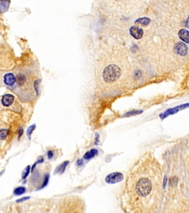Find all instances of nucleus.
Here are the masks:
<instances>
[{"label": "nucleus", "instance_id": "f257e3e1", "mask_svg": "<svg viewBox=\"0 0 189 213\" xmlns=\"http://www.w3.org/2000/svg\"><path fill=\"white\" fill-rule=\"evenodd\" d=\"M160 178L144 172H135L126 184V202L132 213H153Z\"/></svg>", "mask_w": 189, "mask_h": 213}, {"label": "nucleus", "instance_id": "f03ea898", "mask_svg": "<svg viewBox=\"0 0 189 213\" xmlns=\"http://www.w3.org/2000/svg\"><path fill=\"white\" fill-rule=\"evenodd\" d=\"M121 70L115 64H110L105 67L103 72V79L107 83H112L120 78Z\"/></svg>", "mask_w": 189, "mask_h": 213}, {"label": "nucleus", "instance_id": "7ed1b4c3", "mask_svg": "<svg viewBox=\"0 0 189 213\" xmlns=\"http://www.w3.org/2000/svg\"><path fill=\"white\" fill-rule=\"evenodd\" d=\"M123 180V175L118 172L110 173L105 178V181L107 184H115L116 183L120 182Z\"/></svg>", "mask_w": 189, "mask_h": 213}, {"label": "nucleus", "instance_id": "20e7f679", "mask_svg": "<svg viewBox=\"0 0 189 213\" xmlns=\"http://www.w3.org/2000/svg\"><path fill=\"white\" fill-rule=\"evenodd\" d=\"M189 107V103L184 104V105H180V106H177V107H174V108L169 109V110H166V111L164 112V113L160 114V117L162 118V119H163V118H166V117L168 116V115H173V114L177 113L180 110H182V109H184V108H186V107Z\"/></svg>", "mask_w": 189, "mask_h": 213}, {"label": "nucleus", "instance_id": "39448f33", "mask_svg": "<svg viewBox=\"0 0 189 213\" xmlns=\"http://www.w3.org/2000/svg\"><path fill=\"white\" fill-rule=\"evenodd\" d=\"M175 50L176 53H177L178 55H180V56H185L187 53H188V46L185 44V43L181 42H177V44H175Z\"/></svg>", "mask_w": 189, "mask_h": 213}, {"label": "nucleus", "instance_id": "423d86ee", "mask_svg": "<svg viewBox=\"0 0 189 213\" xmlns=\"http://www.w3.org/2000/svg\"><path fill=\"white\" fill-rule=\"evenodd\" d=\"M129 33H130L131 36L135 39H141L143 35V31L142 28L137 27V26H132L130 27L129 30Z\"/></svg>", "mask_w": 189, "mask_h": 213}, {"label": "nucleus", "instance_id": "0eeeda50", "mask_svg": "<svg viewBox=\"0 0 189 213\" xmlns=\"http://www.w3.org/2000/svg\"><path fill=\"white\" fill-rule=\"evenodd\" d=\"M14 99V95H12L11 94H6L2 97V104L5 107H9L10 105H12Z\"/></svg>", "mask_w": 189, "mask_h": 213}, {"label": "nucleus", "instance_id": "6e6552de", "mask_svg": "<svg viewBox=\"0 0 189 213\" xmlns=\"http://www.w3.org/2000/svg\"><path fill=\"white\" fill-rule=\"evenodd\" d=\"M16 78L13 73H8L4 76V82L6 85L13 86L16 83Z\"/></svg>", "mask_w": 189, "mask_h": 213}, {"label": "nucleus", "instance_id": "1a4fd4ad", "mask_svg": "<svg viewBox=\"0 0 189 213\" xmlns=\"http://www.w3.org/2000/svg\"><path fill=\"white\" fill-rule=\"evenodd\" d=\"M179 37L182 42L188 44L189 43V31L186 29H181L179 31Z\"/></svg>", "mask_w": 189, "mask_h": 213}, {"label": "nucleus", "instance_id": "9d476101", "mask_svg": "<svg viewBox=\"0 0 189 213\" xmlns=\"http://www.w3.org/2000/svg\"><path fill=\"white\" fill-rule=\"evenodd\" d=\"M98 153V151L97 149H92L84 154V158L86 160H89L95 156H97Z\"/></svg>", "mask_w": 189, "mask_h": 213}, {"label": "nucleus", "instance_id": "9b49d317", "mask_svg": "<svg viewBox=\"0 0 189 213\" xmlns=\"http://www.w3.org/2000/svg\"><path fill=\"white\" fill-rule=\"evenodd\" d=\"M135 22V24H142V25H143V26H146V25H148L149 23L151 22V19L148 17L139 18V19H137Z\"/></svg>", "mask_w": 189, "mask_h": 213}, {"label": "nucleus", "instance_id": "f8f14e48", "mask_svg": "<svg viewBox=\"0 0 189 213\" xmlns=\"http://www.w3.org/2000/svg\"><path fill=\"white\" fill-rule=\"evenodd\" d=\"M68 164H69V161H64V162H63L62 163H61V164L59 165L57 168H56V173H64V172L65 171L66 167H67V166Z\"/></svg>", "mask_w": 189, "mask_h": 213}, {"label": "nucleus", "instance_id": "ddd939ff", "mask_svg": "<svg viewBox=\"0 0 189 213\" xmlns=\"http://www.w3.org/2000/svg\"><path fill=\"white\" fill-rule=\"evenodd\" d=\"M25 76L22 73H19L17 75L16 81H17V83L19 84V85H24V83L25 82Z\"/></svg>", "mask_w": 189, "mask_h": 213}, {"label": "nucleus", "instance_id": "4468645a", "mask_svg": "<svg viewBox=\"0 0 189 213\" xmlns=\"http://www.w3.org/2000/svg\"><path fill=\"white\" fill-rule=\"evenodd\" d=\"M142 113H143L142 110H132V111L127 112V113L124 114V115H123V117H129V116H132V115H138V114H140Z\"/></svg>", "mask_w": 189, "mask_h": 213}, {"label": "nucleus", "instance_id": "2eb2a0df", "mask_svg": "<svg viewBox=\"0 0 189 213\" xmlns=\"http://www.w3.org/2000/svg\"><path fill=\"white\" fill-rule=\"evenodd\" d=\"M24 192H25V188L22 187V186H19V187L15 189L14 192V195H20L24 194Z\"/></svg>", "mask_w": 189, "mask_h": 213}, {"label": "nucleus", "instance_id": "dca6fc26", "mask_svg": "<svg viewBox=\"0 0 189 213\" xmlns=\"http://www.w3.org/2000/svg\"><path fill=\"white\" fill-rule=\"evenodd\" d=\"M30 166H27L25 168L22 174V179H26V178L27 177L28 175L30 174Z\"/></svg>", "mask_w": 189, "mask_h": 213}, {"label": "nucleus", "instance_id": "f3484780", "mask_svg": "<svg viewBox=\"0 0 189 213\" xmlns=\"http://www.w3.org/2000/svg\"><path fill=\"white\" fill-rule=\"evenodd\" d=\"M8 133V130H4V129H2V130H1V133H0V136H1V139L2 140H4L5 139L6 137H7Z\"/></svg>", "mask_w": 189, "mask_h": 213}, {"label": "nucleus", "instance_id": "a211bd4d", "mask_svg": "<svg viewBox=\"0 0 189 213\" xmlns=\"http://www.w3.org/2000/svg\"><path fill=\"white\" fill-rule=\"evenodd\" d=\"M35 129H36V124H33L32 126H30L29 128H28V130L27 131V135L29 138H30V135H31V134H32V133L34 132V130H35Z\"/></svg>", "mask_w": 189, "mask_h": 213}, {"label": "nucleus", "instance_id": "6ab92c4d", "mask_svg": "<svg viewBox=\"0 0 189 213\" xmlns=\"http://www.w3.org/2000/svg\"><path fill=\"white\" fill-rule=\"evenodd\" d=\"M48 180H49V175H46L45 177H44V182H43V185L42 186H41V188L44 187V186H45L48 183Z\"/></svg>", "mask_w": 189, "mask_h": 213}, {"label": "nucleus", "instance_id": "aec40b11", "mask_svg": "<svg viewBox=\"0 0 189 213\" xmlns=\"http://www.w3.org/2000/svg\"><path fill=\"white\" fill-rule=\"evenodd\" d=\"M43 161H44V158H43V157H40V158H39V159L38 160V161H37V162H36V163H35L34 164V166H33V168H32V171H34V169L35 166H36V165L38 164V163H42Z\"/></svg>", "mask_w": 189, "mask_h": 213}, {"label": "nucleus", "instance_id": "412c9836", "mask_svg": "<svg viewBox=\"0 0 189 213\" xmlns=\"http://www.w3.org/2000/svg\"><path fill=\"white\" fill-rule=\"evenodd\" d=\"M177 178L175 177L171 178H170V184L171 185H174L175 184H177Z\"/></svg>", "mask_w": 189, "mask_h": 213}, {"label": "nucleus", "instance_id": "4be33fe9", "mask_svg": "<svg viewBox=\"0 0 189 213\" xmlns=\"http://www.w3.org/2000/svg\"><path fill=\"white\" fill-rule=\"evenodd\" d=\"M47 156L49 159H51V158H53V152L51 151V150H49V151L47 152Z\"/></svg>", "mask_w": 189, "mask_h": 213}, {"label": "nucleus", "instance_id": "5701e85b", "mask_svg": "<svg viewBox=\"0 0 189 213\" xmlns=\"http://www.w3.org/2000/svg\"><path fill=\"white\" fill-rule=\"evenodd\" d=\"M28 199H30L29 197H25V198H22L17 200L16 201H17V202H22V201H26V200H28Z\"/></svg>", "mask_w": 189, "mask_h": 213}, {"label": "nucleus", "instance_id": "b1692460", "mask_svg": "<svg viewBox=\"0 0 189 213\" xmlns=\"http://www.w3.org/2000/svg\"><path fill=\"white\" fill-rule=\"evenodd\" d=\"M83 163H84V162H83V160L82 159L78 160V161H77V165H78V166H81V165H83Z\"/></svg>", "mask_w": 189, "mask_h": 213}, {"label": "nucleus", "instance_id": "393cba45", "mask_svg": "<svg viewBox=\"0 0 189 213\" xmlns=\"http://www.w3.org/2000/svg\"><path fill=\"white\" fill-rule=\"evenodd\" d=\"M22 133H23V129L20 128L19 130V138H20L21 135H22Z\"/></svg>", "mask_w": 189, "mask_h": 213}, {"label": "nucleus", "instance_id": "a878e982", "mask_svg": "<svg viewBox=\"0 0 189 213\" xmlns=\"http://www.w3.org/2000/svg\"><path fill=\"white\" fill-rule=\"evenodd\" d=\"M185 26H186L188 28H189V16L188 17V19H187L186 22H185Z\"/></svg>", "mask_w": 189, "mask_h": 213}]
</instances>
